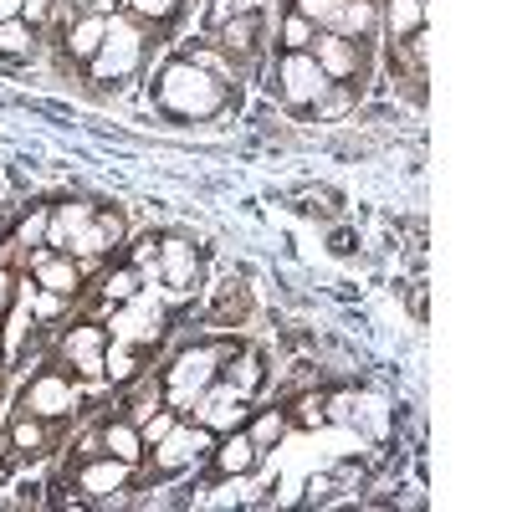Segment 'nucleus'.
<instances>
[{
	"label": "nucleus",
	"instance_id": "nucleus-13",
	"mask_svg": "<svg viewBox=\"0 0 512 512\" xmlns=\"http://www.w3.org/2000/svg\"><path fill=\"white\" fill-rule=\"evenodd\" d=\"M123 482H128V461H118V456H103L93 466H82V492H93V497H108Z\"/></svg>",
	"mask_w": 512,
	"mask_h": 512
},
{
	"label": "nucleus",
	"instance_id": "nucleus-25",
	"mask_svg": "<svg viewBox=\"0 0 512 512\" xmlns=\"http://www.w3.org/2000/svg\"><path fill=\"white\" fill-rule=\"evenodd\" d=\"M103 292H108V303H128V297L139 292V272H134V267H123V272H113V277L103 282Z\"/></svg>",
	"mask_w": 512,
	"mask_h": 512
},
{
	"label": "nucleus",
	"instance_id": "nucleus-11",
	"mask_svg": "<svg viewBox=\"0 0 512 512\" xmlns=\"http://www.w3.org/2000/svg\"><path fill=\"white\" fill-rule=\"evenodd\" d=\"M26 410L31 415H67L72 410V384L57 379V374H41L31 384V395H26Z\"/></svg>",
	"mask_w": 512,
	"mask_h": 512
},
{
	"label": "nucleus",
	"instance_id": "nucleus-37",
	"mask_svg": "<svg viewBox=\"0 0 512 512\" xmlns=\"http://www.w3.org/2000/svg\"><path fill=\"white\" fill-rule=\"evenodd\" d=\"M21 16V0H0V21H16Z\"/></svg>",
	"mask_w": 512,
	"mask_h": 512
},
{
	"label": "nucleus",
	"instance_id": "nucleus-1",
	"mask_svg": "<svg viewBox=\"0 0 512 512\" xmlns=\"http://www.w3.org/2000/svg\"><path fill=\"white\" fill-rule=\"evenodd\" d=\"M159 103L180 118H210V113H221L226 93L200 62H169L159 72Z\"/></svg>",
	"mask_w": 512,
	"mask_h": 512
},
{
	"label": "nucleus",
	"instance_id": "nucleus-17",
	"mask_svg": "<svg viewBox=\"0 0 512 512\" xmlns=\"http://www.w3.org/2000/svg\"><path fill=\"white\" fill-rule=\"evenodd\" d=\"M103 446H108V456H118V461H128V466H134V461L144 456V436H139V425H123V420H113L108 431H103Z\"/></svg>",
	"mask_w": 512,
	"mask_h": 512
},
{
	"label": "nucleus",
	"instance_id": "nucleus-14",
	"mask_svg": "<svg viewBox=\"0 0 512 512\" xmlns=\"http://www.w3.org/2000/svg\"><path fill=\"white\" fill-rule=\"evenodd\" d=\"M103 31H108V16L103 11H88L77 26H72V36H67V52L77 57V62H93V52L103 47Z\"/></svg>",
	"mask_w": 512,
	"mask_h": 512
},
{
	"label": "nucleus",
	"instance_id": "nucleus-3",
	"mask_svg": "<svg viewBox=\"0 0 512 512\" xmlns=\"http://www.w3.org/2000/svg\"><path fill=\"white\" fill-rule=\"evenodd\" d=\"M277 82H282V98H287L292 108H313V103L333 88L328 72L313 62V52H287L282 67H277Z\"/></svg>",
	"mask_w": 512,
	"mask_h": 512
},
{
	"label": "nucleus",
	"instance_id": "nucleus-36",
	"mask_svg": "<svg viewBox=\"0 0 512 512\" xmlns=\"http://www.w3.org/2000/svg\"><path fill=\"white\" fill-rule=\"evenodd\" d=\"M11 297H16V292H11V272H6V267H0V313H6V308H11Z\"/></svg>",
	"mask_w": 512,
	"mask_h": 512
},
{
	"label": "nucleus",
	"instance_id": "nucleus-16",
	"mask_svg": "<svg viewBox=\"0 0 512 512\" xmlns=\"http://www.w3.org/2000/svg\"><path fill=\"white\" fill-rule=\"evenodd\" d=\"M159 272H164L169 287H185V282L195 277V246H190V241H164V251H159Z\"/></svg>",
	"mask_w": 512,
	"mask_h": 512
},
{
	"label": "nucleus",
	"instance_id": "nucleus-28",
	"mask_svg": "<svg viewBox=\"0 0 512 512\" xmlns=\"http://www.w3.org/2000/svg\"><path fill=\"white\" fill-rule=\"evenodd\" d=\"M251 36H256V16H241V21L226 26V47L241 52V47H251Z\"/></svg>",
	"mask_w": 512,
	"mask_h": 512
},
{
	"label": "nucleus",
	"instance_id": "nucleus-10",
	"mask_svg": "<svg viewBox=\"0 0 512 512\" xmlns=\"http://www.w3.org/2000/svg\"><path fill=\"white\" fill-rule=\"evenodd\" d=\"M62 349H67V359H72L82 374H103V349H108L103 328H93V323H88V328H72Z\"/></svg>",
	"mask_w": 512,
	"mask_h": 512
},
{
	"label": "nucleus",
	"instance_id": "nucleus-18",
	"mask_svg": "<svg viewBox=\"0 0 512 512\" xmlns=\"http://www.w3.org/2000/svg\"><path fill=\"white\" fill-rule=\"evenodd\" d=\"M395 36H415L425 26V0H390V11H384Z\"/></svg>",
	"mask_w": 512,
	"mask_h": 512
},
{
	"label": "nucleus",
	"instance_id": "nucleus-26",
	"mask_svg": "<svg viewBox=\"0 0 512 512\" xmlns=\"http://www.w3.org/2000/svg\"><path fill=\"white\" fill-rule=\"evenodd\" d=\"M313 36H318V26L303 21V16H292V21L282 26V41H287L292 52H308V47H313Z\"/></svg>",
	"mask_w": 512,
	"mask_h": 512
},
{
	"label": "nucleus",
	"instance_id": "nucleus-21",
	"mask_svg": "<svg viewBox=\"0 0 512 512\" xmlns=\"http://www.w3.org/2000/svg\"><path fill=\"white\" fill-rule=\"evenodd\" d=\"M226 384H231L241 400H246L251 390H262V359H256V354H241V364H231V379H226Z\"/></svg>",
	"mask_w": 512,
	"mask_h": 512
},
{
	"label": "nucleus",
	"instance_id": "nucleus-24",
	"mask_svg": "<svg viewBox=\"0 0 512 512\" xmlns=\"http://www.w3.org/2000/svg\"><path fill=\"white\" fill-rule=\"evenodd\" d=\"M103 374H113V379H128V374H134V344L113 338V349H103Z\"/></svg>",
	"mask_w": 512,
	"mask_h": 512
},
{
	"label": "nucleus",
	"instance_id": "nucleus-32",
	"mask_svg": "<svg viewBox=\"0 0 512 512\" xmlns=\"http://www.w3.org/2000/svg\"><path fill=\"white\" fill-rule=\"evenodd\" d=\"M31 308H36V318H52V313H62V297H57V292H47V287H41V292L31 297Z\"/></svg>",
	"mask_w": 512,
	"mask_h": 512
},
{
	"label": "nucleus",
	"instance_id": "nucleus-15",
	"mask_svg": "<svg viewBox=\"0 0 512 512\" xmlns=\"http://www.w3.org/2000/svg\"><path fill=\"white\" fill-rule=\"evenodd\" d=\"M216 466L226 477H246L251 466H256V446H251V436H241V431H226V441L216 446Z\"/></svg>",
	"mask_w": 512,
	"mask_h": 512
},
{
	"label": "nucleus",
	"instance_id": "nucleus-5",
	"mask_svg": "<svg viewBox=\"0 0 512 512\" xmlns=\"http://www.w3.org/2000/svg\"><path fill=\"white\" fill-rule=\"evenodd\" d=\"M205 451H216L210 446V431L205 425H175L164 441H154V472H185V466H195Z\"/></svg>",
	"mask_w": 512,
	"mask_h": 512
},
{
	"label": "nucleus",
	"instance_id": "nucleus-38",
	"mask_svg": "<svg viewBox=\"0 0 512 512\" xmlns=\"http://www.w3.org/2000/svg\"><path fill=\"white\" fill-rule=\"evenodd\" d=\"M72 6H98V0H72Z\"/></svg>",
	"mask_w": 512,
	"mask_h": 512
},
{
	"label": "nucleus",
	"instance_id": "nucleus-23",
	"mask_svg": "<svg viewBox=\"0 0 512 512\" xmlns=\"http://www.w3.org/2000/svg\"><path fill=\"white\" fill-rule=\"evenodd\" d=\"M282 431H287L282 410H262V415H256V425H251V446H256V451H267V446L282 441Z\"/></svg>",
	"mask_w": 512,
	"mask_h": 512
},
{
	"label": "nucleus",
	"instance_id": "nucleus-19",
	"mask_svg": "<svg viewBox=\"0 0 512 512\" xmlns=\"http://www.w3.org/2000/svg\"><path fill=\"white\" fill-rule=\"evenodd\" d=\"M369 26H374V6H369V0H344V11H338L333 36H364Z\"/></svg>",
	"mask_w": 512,
	"mask_h": 512
},
{
	"label": "nucleus",
	"instance_id": "nucleus-33",
	"mask_svg": "<svg viewBox=\"0 0 512 512\" xmlns=\"http://www.w3.org/2000/svg\"><path fill=\"white\" fill-rule=\"evenodd\" d=\"M16 446H21V451H36V446H41V425H36V420H21V425H16Z\"/></svg>",
	"mask_w": 512,
	"mask_h": 512
},
{
	"label": "nucleus",
	"instance_id": "nucleus-7",
	"mask_svg": "<svg viewBox=\"0 0 512 512\" xmlns=\"http://www.w3.org/2000/svg\"><path fill=\"white\" fill-rule=\"evenodd\" d=\"M313 62L328 72V82H344V77L359 72L354 41H349V36H333V31H318V36H313Z\"/></svg>",
	"mask_w": 512,
	"mask_h": 512
},
{
	"label": "nucleus",
	"instance_id": "nucleus-35",
	"mask_svg": "<svg viewBox=\"0 0 512 512\" xmlns=\"http://www.w3.org/2000/svg\"><path fill=\"white\" fill-rule=\"evenodd\" d=\"M47 11H52L47 0H21V21H26V26H36V21H47Z\"/></svg>",
	"mask_w": 512,
	"mask_h": 512
},
{
	"label": "nucleus",
	"instance_id": "nucleus-6",
	"mask_svg": "<svg viewBox=\"0 0 512 512\" xmlns=\"http://www.w3.org/2000/svg\"><path fill=\"white\" fill-rule=\"evenodd\" d=\"M216 364H221V354L216 349H185L180 359H175V369H169V400L175 405H195V395L205 390L210 379H216Z\"/></svg>",
	"mask_w": 512,
	"mask_h": 512
},
{
	"label": "nucleus",
	"instance_id": "nucleus-12",
	"mask_svg": "<svg viewBox=\"0 0 512 512\" xmlns=\"http://www.w3.org/2000/svg\"><path fill=\"white\" fill-rule=\"evenodd\" d=\"M93 221V205H82V200H72V205H57L52 216H47V246H67L82 226Z\"/></svg>",
	"mask_w": 512,
	"mask_h": 512
},
{
	"label": "nucleus",
	"instance_id": "nucleus-29",
	"mask_svg": "<svg viewBox=\"0 0 512 512\" xmlns=\"http://www.w3.org/2000/svg\"><path fill=\"white\" fill-rule=\"evenodd\" d=\"M246 492H251V487L236 477V482H226V487H216V492H210V497H205V507H231V502H241Z\"/></svg>",
	"mask_w": 512,
	"mask_h": 512
},
{
	"label": "nucleus",
	"instance_id": "nucleus-30",
	"mask_svg": "<svg viewBox=\"0 0 512 512\" xmlns=\"http://www.w3.org/2000/svg\"><path fill=\"white\" fill-rule=\"evenodd\" d=\"M128 6H134L139 16H149V21H164V16H175L180 0H128Z\"/></svg>",
	"mask_w": 512,
	"mask_h": 512
},
{
	"label": "nucleus",
	"instance_id": "nucleus-9",
	"mask_svg": "<svg viewBox=\"0 0 512 512\" xmlns=\"http://www.w3.org/2000/svg\"><path fill=\"white\" fill-rule=\"evenodd\" d=\"M31 272H36L41 287L57 292V297H72L82 287V267L72 262V256H57V251H36L31 256Z\"/></svg>",
	"mask_w": 512,
	"mask_h": 512
},
{
	"label": "nucleus",
	"instance_id": "nucleus-20",
	"mask_svg": "<svg viewBox=\"0 0 512 512\" xmlns=\"http://www.w3.org/2000/svg\"><path fill=\"white\" fill-rule=\"evenodd\" d=\"M31 41H36V31H31L21 16H16V21H0V57H26Z\"/></svg>",
	"mask_w": 512,
	"mask_h": 512
},
{
	"label": "nucleus",
	"instance_id": "nucleus-27",
	"mask_svg": "<svg viewBox=\"0 0 512 512\" xmlns=\"http://www.w3.org/2000/svg\"><path fill=\"white\" fill-rule=\"evenodd\" d=\"M41 236H47V210H31V216L16 226V246H36Z\"/></svg>",
	"mask_w": 512,
	"mask_h": 512
},
{
	"label": "nucleus",
	"instance_id": "nucleus-8",
	"mask_svg": "<svg viewBox=\"0 0 512 512\" xmlns=\"http://www.w3.org/2000/svg\"><path fill=\"white\" fill-rule=\"evenodd\" d=\"M113 338H123V344H149V338H159V308L154 297H128V313L113 318Z\"/></svg>",
	"mask_w": 512,
	"mask_h": 512
},
{
	"label": "nucleus",
	"instance_id": "nucleus-2",
	"mask_svg": "<svg viewBox=\"0 0 512 512\" xmlns=\"http://www.w3.org/2000/svg\"><path fill=\"white\" fill-rule=\"evenodd\" d=\"M139 57H144L139 31L128 26V21H108L103 47L93 52V77H98V82H108V77H128V72L139 67Z\"/></svg>",
	"mask_w": 512,
	"mask_h": 512
},
{
	"label": "nucleus",
	"instance_id": "nucleus-34",
	"mask_svg": "<svg viewBox=\"0 0 512 512\" xmlns=\"http://www.w3.org/2000/svg\"><path fill=\"white\" fill-rule=\"evenodd\" d=\"M313 108H318V118H333V113H344V108H349V93H323Z\"/></svg>",
	"mask_w": 512,
	"mask_h": 512
},
{
	"label": "nucleus",
	"instance_id": "nucleus-22",
	"mask_svg": "<svg viewBox=\"0 0 512 512\" xmlns=\"http://www.w3.org/2000/svg\"><path fill=\"white\" fill-rule=\"evenodd\" d=\"M338 11H344V0H297V16L313 21L318 31H333L338 26Z\"/></svg>",
	"mask_w": 512,
	"mask_h": 512
},
{
	"label": "nucleus",
	"instance_id": "nucleus-4",
	"mask_svg": "<svg viewBox=\"0 0 512 512\" xmlns=\"http://www.w3.org/2000/svg\"><path fill=\"white\" fill-rule=\"evenodd\" d=\"M246 400L231 390V384H216L210 379L205 390L195 395V425H205L210 436H226V431H241L246 425V410H241Z\"/></svg>",
	"mask_w": 512,
	"mask_h": 512
},
{
	"label": "nucleus",
	"instance_id": "nucleus-31",
	"mask_svg": "<svg viewBox=\"0 0 512 512\" xmlns=\"http://www.w3.org/2000/svg\"><path fill=\"white\" fill-rule=\"evenodd\" d=\"M169 431H175V415H144V431H139V436L154 446V441H164Z\"/></svg>",
	"mask_w": 512,
	"mask_h": 512
}]
</instances>
